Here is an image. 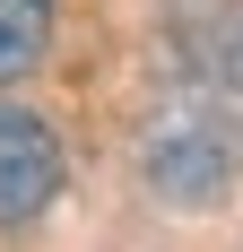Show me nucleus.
<instances>
[{
  "label": "nucleus",
  "mask_w": 243,
  "mask_h": 252,
  "mask_svg": "<svg viewBox=\"0 0 243 252\" xmlns=\"http://www.w3.org/2000/svg\"><path fill=\"white\" fill-rule=\"evenodd\" d=\"M139 165H148V183H156L174 209H200V200H217V191H226L235 148H226V122H217V113L174 104V113H156V130H148Z\"/></svg>",
  "instance_id": "1"
},
{
  "label": "nucleus",
  "mask_w": 243,
  "mask_h": 252,
  "mask_svg": "<svg viewBox=\"0 0 243 252\" xmlns=\"http://www.w3.org/2000/svg\"><path fill=\"white\" fill-rule=\"evenodd\" d=\"M61 139H52L44 113L26 104H0V226H26L61 200Z\"/></svg>",
  "instance_id": "2"
},
{
  "label": "nucleus",
  "mask_w": 243,
  "mask_h": 252,
  "mask_svg": "<svg viewBox=\"0 0 243 252\" xmlns=\"http://www.w3.org/2000/svg\"><path fill=\"white\" fill-rule=\"evenodd\" d=\"M52 44V0H0V87H18Z\"/></svg>",
  "instance_id": "3"
}]
</instances>
